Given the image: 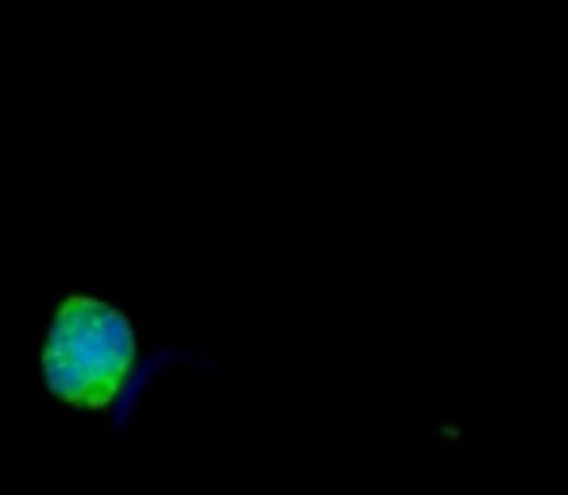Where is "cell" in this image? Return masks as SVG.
<instances>
[{
  "mask_svg": "<svg viewBox=\"0 0 568 495\" xmlns=\"http://www.w3.org/2000/svg\"><path fill=\"white\" fill-rule=\"evenodd\" d=\"M43 387L70 410H109L136 402L140 329L97 294H70L55 306L39 345Z\"/></svg>",
  "mask_w": 568,
  "mask_h": 495,
  "instance_id": "6da1fadb",
  "label": "cell"
}]
</instances>
